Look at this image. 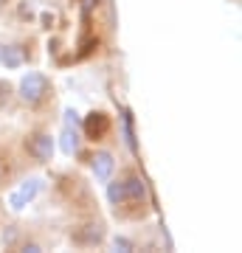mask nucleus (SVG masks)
Here are the masks:
<instances>
[{"label": "nucleus", "instance_id": "1", "mask_svg": "<svg viewBox=\"0 0 242 253\" xmlns=\"http://www.w3.org/2000/svg\"><path fill=\"white\" fill-rule=\"evenodd\" d=\"M48 93V79H45L43 73H26L23 76V82H20V96L26 101H40Z\"/></svg>", "mask_w": 242, "mask_h": 253}, {"label": "nucleus", "instance_id": "2", "mask_svg": "<svg viewBox=\"0 0 242 253\" xmlns=\"http://www.w3.org/2000/svg\"><path fill=\"white\" fill-rule=\"evenodd\" d=\"M28 152L34 155L37 161H51V155H54V138L51 135H34L31 138V144H28Z\"/></svg>", "mask_w": 242, "mask_h": 253}, {"label": "nucleus", "instance_id": "3", "mask_svg": "<svg viewBox=\"0 0 242 253\" xmlns=\"http://www.w3.org/2000/svg\"><path fill=\"white\" fill-rule=\"evenodd\" d=\"M116 169V161H113V155L110 152H96L93 155V174L99 177V180H107L110 174Z\"/></svg>", "mask_w": 242, "mask_h": 253}, {"label": "nucleus", "instance_id": "4", "mask_svg": "<svg viewBox=\"0 0 242 253\" xmlns=\"http://www.w3.org/2000/svg\"><path fill=\"white\" fill-rule=\"evenodd\" d=\"M0 62L6 65V68H20V65L26 62V54L17 45H3L0 48Z\"/></svg>", "mask_w": 242, "mask_h": 253}, {"label": "nucleus", "instance_id": "5", "mask_svg": "<svg viewBox=\"0 0 242 253\" xmlns=\"http://www.w3.org/2000/svg\"><path fill=\"white\" fill-rule=\"evenodd\" d=\"M85 126H88V132L93 138H99V135H104V132H107L110 124H107V116H104V113H93V116L88 118V124H85Z\"/></svg>", "mask_w": 242, "mask_h": 253}, {"label": "nucleus", "instance_id": "6", "mask_svg": "<svg viewBox=\"0 0 242 253\" xmlns=\"http://www.w3.org/2000/svg\"><path fill=\"white\" fill-rule=\"evenodd\" d=\"M144 194H146V186H144L141 177H130V180L124 183V197L127 200H141Z\"/></svg>", "mask_w": 242, "mask_h": 253}, {"label": "nucleus", "instance_id": "7", "mask_svg": "<svg viewBox=\"0 0 242 253\" xmlns=\"http://www.w3.org/2000/svg\"><path fill=\"white\" fill-rule=\"evenodd\" d=\"M101 236H104L101 225H88L85 234H76L73 239H76V242H85V245H93V242H101Z\"/></svg>", "mask_w": 242, "mask_h": 253}, {"label": "nucleus", "instance_id": "8", "mask_svg": "<svg viewBox=\"0 0 242 253\" xmlns=\"http://www.w3.org/2000/svg\"><path fill=\"white\" fill-rule=\"evenodd\" d=\"M76 149H79V135H76L71 126H68V129L62 132V152L65 155H73Z\"/></svg>", "mask_w": 242, "mask_h": 253}, {"label": "nucleus", "instance_id": "9", "mask_svg": "<svg viewBox=\"0 0 242 253\" xmlns=\"http://www.w3.org/2000/svg\"><path fill=\"white\" fill-rule=\"evenodd\" d=\"M107 200L113 203V206H121L124 203V183H110L107 186Z\"/></svg>", "mask_w": 242, "mask_h": 253}, {"label": "nucleus", "instance_id": "10", "mask_svg": "<svg viewBox=\"0 0 242 253\" xmlns=\"http://www.w3.org/2000/svg\"><path fill=\"white\" fill-rule=\"evenodd\" d=\"M37 191H40V180H26L23 183V189H20V194H23L26 200H31Z\"/></svg>", "mask_w": 242, "mask_h": 253}, {"label": "nucleus", "instance_id": "11", "mask_svg": "<svg viewBox=\"0 0 242 253\" xmlns=\"http://www.w3.org/2000/svg\"><path fill=\"white\" fill-rule=\"evenodd\" d=\"M26 203H28V200L23 197L20 191H14V194H11V197H9V206L14 208V211H20V208H26Z\"/></svg>", "mask_w": 242, "mask_h": 253}, {"label": "nucleus", "instance_id": "12", "mask_svg": "<svg viewBox=\"0 0 242 253\" xmlns=\"http://www.w3.org/2000/svg\"><path fill=\"white\" fill-rule=\"evenodd\" d=\"M124 132H127V144H130V149L135 152V138H133V121H130V116L124 118Z\"/></svg>", "mask_w": 242, "mask_h": 253}, {"label": "nucleus", "instance_id": "13", "mask_svg": "<svg viewBox=\"0 0 242 253\" xmlns=\"http://www.w3.org/2000/svg\"><path fill=\"white\" fill-rule=\"evenodd\" d=\"M116 251H133V242H130V239H124V236H116Z\"/></svg>", "mask_w": 242, "mask_h": 253}, {"label": "nucleus", "instance_id": "14", "mask_svg": "<svg viewBox=\"0 0 242 253\" xmlns=\"http://www.w3.org/2000/svg\"><path fill=\"white\" fill-rule=\"evenodd\" d=\"M9 93H11V87L6 84V82H0V104H6V101H9Z\"/></svg>", "mask_w": 242, "mask_h": 253}, {"label": "nucleus", "instance_id": "15", "mask_svg": "<svg viewBox=\"0 0 242 253\" xmlns=\"http://www.w3.org/2000/svg\"><path fill=\"white\" fill-rule=\"evenodd\" d=\"M14 239H17V231H14V228H11L9 234H3V242H6V245H11Z\"/></svg>", "mask_w": 242, "mask_h": 253}, {"label": "nucleus", "instance_id": "16", "mask_svg": "<svg viewBox=\"0 0 242 253\" xmlns=\"http://www.w3.org/2000/svg\"><path fill=\"white\" fill-rule=\"evenodd\" d=\"M65 118H68V124H79V118H76V113H73V110H68V113H65Z\"/></svg>", "mask_w": 242, "mask_h": 253}, {"label": "nucleus", "instance_id": "17", "mask_svg": "<svg viewBox=\"0 0 242 253\" xmlns=\"http://www.w3.org/2000/svg\"><path fill=\"white\" fill-rule=\"evenodd\" d=\"M93 6H96V0H82V9H85V14H88Z\"/></svg>", "mask_w": 242, "mask_h": 253}, {"label": "nucleus", "instance_id": "18", "mask_svg": "<svg viewBox=\"0 0 242 253\" xmlns=\"http://www.w3.org/2000/svg\"><path fill=\"white\" fill-rule=\"evenodd\" d=\"M23 251H26V253H40V245H34V242H31V245H26Z\"/></svg>", "mask_w": 242, "mask_h": 253}, {"label": "nucleus", "instance_id": "19", "mask_svg": "<svg viewBox=\"0 0 242 253\" xmlns=\"http://www.w3.org/2000/svg\"><path fill=\"white\" fill-rule=\"evenodd\" d=\"M0 3H3V0H0Z\"/></svg>", "mask_w": 242, "mask_h": 253}, {"label": "nucleus", "instance_id": "20", "mask_svg": "<svg viewBox=\"0 0 242 253\" xmlns=\"http://www.w3.org/2000/svg\"><path fill=\"white\" fill-rule=\"evenodd\" d=\"M0 48H3V45H0Z\"/></svg>", "mask_w": 242, "mask_h": 253}]
</instances>
